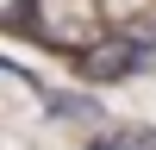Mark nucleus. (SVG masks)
Returning <instances> with one entry per match:
<instances>
[{
  "instance_id": "obj_3",
  "label": "nucleus",
  "mask_w": 156,
  "mask_h": 150,
  "mask_svg": "<svg viewBox=\"0 0 156 150\" xmlns=\"http://www.w3.org/2000/svg\"><path fill=\"white\" fill-rule=\"evenodd\" d=\"M81 150H156V119H106L81 138Z\"/></svg>"
},
{
  "instance_id": "obj_1",
  "label": "nucleus",
  "mask_w": 156,
  "mask_h": 150,
  "mask_svg": "<svg viewBox=\"0 0 156 150\" xmlns=\"http://www.w3.org/2000/svg\"><path fill=\"white\" fill-rule=\"evenodd\" d=\"M75 75H81V88H119V81H137V75H150V50H144V38L100 31V38H87V44H81Z\"/></svg>"
},
{
  "instance_id": "obj_2",
  "label": "nucleus",
  "mask_w": 156,
  "mask_h": 150,
  "mask_svg": "<svg viewBox=\"0 0 156 150\" xmlns=\"http://www.w3.org/2000/svg\"><path fill=\"white\" fill-rule=\"evenodd\" d=\"M37 112H44V125H75L81 138L106 125L100 88H62V81H44V88H37Z\"/></svg>"
}]
</instances>
